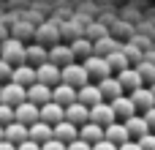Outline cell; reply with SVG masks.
<instances>
[{
  "instance_id": "obj_28",
  "label": "cell",
  "mask_w": 155,
  "mask_h": 150,
  "mask_svg": "<svg viewBox=\"0 0 155 150\" xmlns=\"http://www.w3.org/2000/svg\"><path fill=\"white\" fill-rule=\"evenodd\" d=\"M106 60H109V66H112V74H120V71H125V68L131 66V57H128L123 49H117V52L106 55Z\"/></svg>"
},
{
  "instance_id": "obj_43",
  "label": "cell",
  "mask_w": 155,
  "mask_h": 150,
  "mask_svg": "<svg viewBox=\"0 0 155 150\" xmlns=\"http://www.w3.org/2000/svg\"><path fill=\"white\" fill-rule=\"evenodd\" d=\"M0 139H5V126H0Z\"/></svg>"
},
{
  "instance_id": "obj_6",
  "label": "cell",
  "mask_w": 155,
  "mask_h": 150,
  "mask_svg": "<svg viewBox=\"0 0 155 150\" xmlns=\"http://www.w3.org/2000/svg\"><path fill=\"white\" fill-rule=\"evenodd\" d=\"M90 120L98 123V126H109V123H114V120H117L114 107H112L109 101H98V104H93V107H90Z\"/></svg>"
},
{
  "instance_id": "obj_33",
  "label": "cell",
  "mask_w": 155,
  "mask_h": 150,
  "mask_svg": "<svg viewBox=\"0 0 155 150\" xmlns=\"http://www.w3.org/2000/svg\"><path fill=\"white\" fill-rule=\"evenodd\" d=\"M41 150H68V145H65V142H60L57 137H52V139H46V142L41 145Z\"/></svg>"
},
{
  "instance_id": "obj_2",
  "label": "cell",
  "mask_w": 155,
  "mask_h": 150,
  "mask_svg": "<svg viewBox=\"0 0 155 150\" xmlns=\"http://www.w3.org/2000/svg\"><path fill=\"white\" fill-rule=\"evenodd\" d=\"M25 44H22V38H16V36H11V38H5L3 44H0V57H5L8 63H14V66H19V63H25Z\"/></svg>"
},
{
  "instance_id": "obj_46",
  "label": "cell",
  "mask_w": 155,
  "mask_h": 150,
  "mask_svg": "<svg viewBox=\"0 0 155 150\" xmlns=\"http://www.w3.org/2000/svg\"><path fill=\"white\" fill-rule=\"evenodd\" d=\"M0 87H3V82H0Z\"/></svg>"
},
{
  "instance_id": "obj_11",
  "label": "cell",
  "mask_w": 155,
  "mask_h": 150,
  "mask_svg": "<svg viewBox=\"0 0 155 150\" xmlns=\"http://www.w3.org/2000/svg\"><path fill=\"white\" fill-rule=\"evenodd\" d=\"M76 90H79V87H74V85H68V82H57V85L52 87V98H54L57 104L68 107V104L76 101Z\"/></svg>"
},
{
  "instance_id": "obj_39",
  "label": "cell",
  "mask_w": 155,
  "mask_h": 150,
  "mask_svg": "<svg viewBox=\"0 0 155 150\" xmlns=\"http://www.w3.org/2000/svg\"><path fill=\"white\" fill-rule=\"evenodd\" d=\"M123 52H125V55H128V57H131V60H136V63H139V60H142V57H144V55H142V52H139V49H134V46H123Z\"/></svg>"
},
{
  "instance_id": "obj_31",
  "label": "cell",
  "mask_w": 155,
  "mask_h": 150,
  "mask_svg": "<svg viewBox=\"0 0 155 150\" xmlns=\"http://www.w3.org/2000/svg\"><path fill=\"white\" fill-rule=\"evenodd\" d=\"M11 120H14V107L5 104V101H0V126H8Z\"/></svg>"
},
{
  "instance_id": "obj_18",
  "label": "cell",
  "mask_w": 155,
  "mask_h": 150,
  "mask_svg": "<svg viewBox=\"0 0 155 150\" xmlns=\"http://www.w3.org/2000/svg\"><path fill=\"white\" fill-rule=\"evenodd\" d=\"M98 87H101V93H104L106 101H112V98H117V96L125 93V87H123V82H120L117 77H106V79H101Z\"/></svg>"
},
{
  "instance_id": "obj_41",
  "label": "cell",
  "mask_w": 155,
  "mask_h": 150,
  "mask_svg": "<svg viewBox=\"0 0 155 150\" xmlns=\"http://www.w3.org/2000/svg\"><path fill=\"white\" fill-rule=\"evenodd\" d=\"M120 150H144V148L139 145V139H128V142L120 145Z\"/></svg>"
},
{
  "instance_id": "obj_4",
  "label": "cell",
  "mask_w": 155,
  "mask_h": 150,
  "mask_svg": "<svg viewBox=\"0 0 155 150\" xmlns=\"http://www.w3.org/2000/svg\"><path fill=\"white\" fill-rule=\"evenodd\" d=\"M0 101L16 107V104L27 101V87L19 85V82H14V79H8V82H3V87H0Z\"/></svg>"
},
{
  "instance_id": "obj_9",
  "label": "cell",
  "mask_w": 155,
  "mask_h": 150,
  "mask_svg": "<svg viewBox=\"0 0 155 150\" xmlns=\"http://www.w3.org/2000/svg\"><path fill=\"white\" fill-rule=\"evenodd\" d=\"M131 98H134V104H136V112H147L150 107H155V93L153 87H136V90H131Z\"/></svg>"
},
{
  "instance_id": "obj_27",
  "label": "cell",
  "mask_w": 155,
  "mask_h": 150,
  "mask_svg": "<svg viewBox=\"0 0 155 150\" xmlns=\"http://www.w3.org/2000/svg\"><path fill=\"white\" fill-rule=\"evenodd\" d=\"M117 49H123L112 36H104V38H98V41H93V55H101V57H106V55H112V52H117Z\"/></svg>"
},
{
  "instance_id": "obj_7",
  "label": "cell",
  "mask_w": 155,
  "mask_h": 150,
  "mask_svg": "<svg viewBox=\"0 0 155 150\" xmlns=\"http://www.w3.org/2000/svg\"><path fill=\"white\" fill-rule=\"evenodd\" d=\"M35 79H38V82H44V85H49V87H54V85L60 82V66H57V63H52V60H46V63L35 66Z\"/></svg>"
},
{
  "instance_id": "obj_1",
  "label": "cell",
  "mask_w": 155,
  "mask_h": 150,
  "mask_svg": "<svg viewBox=\"0 0 155 150\" xmlns=\"http://www.w3.org/2000/svg\"><path fill=\"white\" fill-rule=\"evenodd\" d=\"M60 82H68V85H74V87H82V85H87L90 82V74H87V68H84V63H68V66H63L60 68Z\"/></svg>"
},
{
  "instance_id": "obj_12",
  "label": "cell",
  "mask_w": 155,
  "mask_h": 150,
  "mask_svg": "<svg viewBox=\"0 0 155 150\" xmlns=\"http://www.w3.org/2000/svg\"><path fill=\"white\" fill-rule=\"evenodd\" d=\"M76 98H79L82 104H87V107H93V104H98V101H106L104 93H101V87H98V82H95V85H93V82L82 85V87L76 90Z\"/></svg>"
},
{
  "instance_id": "obj_37",
  "label": "cell",
  "mask_w": 155,
  "mask_h": 150,
  "mask_svg": "<svg viewBox=\"0 0 155 150\" xmlns=\"http://www.w3.org/2000/svg\"><path fill=\"white\" fill-rule=\"evenodd\" d=\"M16 150H41V142H35V139H30V137H27L25 142H19V145H16Z\"/></svg>"
},
{
  "instance_id": "obj_22",
  "label": "cell",
  "mask_w": 155,
  "mask_h": 150,
  "mask_svg": "<svg viewBox=\"0 0 155 150\" xmlns=\"http://www.w3.org/2000/svg\"><path fill=\"white\" fill-rule=\"evenodd\" d=\"M79 137H82L84 142L95 145V142H101V139H104V126H98V123L87 120V123H82V126H79Z\"/></svg>"
},
{
  "instance_id": "obj_32",
  "label": "cell",
  "mask_w": 155,
  "mask_h": 150,
  "mask_svg": "<svg viewBox=\"0 0 155 150\" xmlns=\"http://www.w3.org/2000/svg\"><path fill=\"white\" fill-rule=\"evenodd\" d=\"M14 74V63H8L5 57H0V82H8Z\"/></svg>"
},
{
  "instance_id": "obj_40",
  "label": "cell",
  "mask_w": 155,
  "mask_h": 150,
  "mask_svg": "<svg viewBox=\"0 0 155 150\" xmlns=\"http://www.w3.org/2000/svg\"><path fill=\"white\" fill-rule=\"evenodd\" d=\"M144 115V120H147V126H150V131H155V107H150L147 112H142Z\"/></svg>"
},
{
  "instance_id": "obj_23",
  "label": "cell",
  "mask_w": 155,
  "mask_h": 150,
  "mask_svg": "<svg viewBox=\"0 0 155 150\" xmlns=\"http://www.w3.org/2000/svg\"><path fill=\"white\" fill-rule=\"evenodd\" d=\"M46 60H49V49H46L44 44H33V46L25 49V63L41 66V63H46Z\"/></svg>"
},
{
  "instance_id": "obj_14",
  "label": "cell",
  "mask_w": 155,
  "mask_h": 150,
  "mask_svg": "<svg viewBox=\"0 0 155 150\" xmlns=\"http://www.w3.org/2000/svg\"><path fill=\"white\" fill-rule=\"evenodd\" d=\"M125 123V128H128V134H131V139H139V137H144V134H150V126H147V120H144V115H131V118H125L123 120Z\"/></svg>"
},
{
  "instance_id": "obj_24",
  "label": "cell",
  "mask_w": 155,
  "mask_h": 150,
  "mask_svg": "<svg viewBox=\"0 0 155 150\" xmlns=\"http://www.w3.org/2000/svg\"><path fill=\"white\" fill-rule=\"evenodd\" d=\"M114 77H117V79L123 82V87H125V90H136V87H142V85H144V79H142V74H139L136 68H131V66H128L125 71H120V74H114Z\"/></svg>"
},
{
  "instance_id": "obj_45",
  "label": "cell",
  "mask_w": 155,
  "mask_h": 150,
  "mask_svg": "<svg viewBox=\"0 0 155 150\" xmlns=\"http://www.w3.org/2000/svg\"><path fill=\"white\" fill-rule=\"evenodd\" d=\"M150 87H153V93H155V82H153V85H150Z\"/></svg>"
},
{
  "instance_id": "obj_36",
  "label": "cell",
  "mask_w": 155,
  "mask_h": 150,
  "mask_svg": "<svg viewBox=\"0 0 155 150\" xmlns=\"http://www.w3.org/2000/svg\"><path fill=\"white\" fill-rule=\"evenodd\" d=\"M68 150H93V145H90V142H84L82 137H76L74 142H68Z\"/></svg>"
},
{
  "instance_id": "obj_35",
  "label": "cell",
  "mask_w": 155,
  "mask_h": 150,
  "mask_svg": "<svg viewBox=\"0 0 155 150\" xmlns=\"http://www.w3.org/2000/svg\"><path fill=\"white\" fill-rule=\"evenodd\" d=\"M139 145H142L144 150H155V131L144 134V137H139Z\"/></svg>"
},
{
  "instance_id": "obj_17",
  "label": "cell",
  "mask_w": 155,
  "mask_h": 150,
  "mask_svg": "<svg viewBox=\"0 0 155 150\" xmlns=\"http://www.w3.org/2000/svg\"><path fill=\"white\" fill-rule=\"evenodd\" d=\"M104 137L109 139V142H114V145H123V142H128L131 139V134H128V128H125V123H109V126H104Z\"/></svg>"
},
{
  "instance_id": "obj_20",
  "label": "cell",
  "mask_w": 155,
  "mask_h": 150,
  "mask_svg": "<svg viewBox=\"0 0 155 150\" xmlns=\"http://www.w3.org/2000/svg\"><path fill=\"white\" fill-rule=\"evenodd\" d=\"M54 137L68 145V142H74V139L79 137V126L71 123V120H60V123H54Z\"/></svg>"
},
{
  "instance_id": "obj_16",
  "label": "cell",
  "mask_w": 155,
  "mask_h": 150,
  "mask_svg": "<svg viewBox=\"0 0 155 150\" xmlns=\"http://www.w3.org/2000/svg\"><path fill=\"white\" fill-rule=\"evenodd\" d=\"M109 104L114 107V115H117V118H123V120H125V118H131V115H136V104H134V98H131V96H125V93H123V96H117V98H112Z\"/></svg>"
},
{
  "instance_id": "obj_30",
  "label": "cell",
  "mask_w": 155,
  "mask_h": 150,
  "mask_svg": "<svg viewBox=\"0 0 155 150\" xmlns=\"http://www.w3.org/2000/svg\"><path fill=\"white\" fill-rule=\"evenodd\" d=\"M136 71L142 74V79H144V82H155V63H153V60L142 57V60L136 63Z\"/></svg>"
},
{
  "instance_id": "obj_38",
  "label": "cell",
  "mask_w": 155,
  "mask_h": 150,
  "mask_svg": "<svg viewBox=\"0 0 155 150\" xmlns=\"http://www.w3.org/2000/svg\"><path fill=\"white\" fill-rule=\"evenodd\" d=\"M93 150H120V145H114V142H109V139L104 137L101 142H95V145H93Z\"/></svg>"
},
{
  "instance_id": "obj_44",
  "label": "cell",
  "mask_w": 155,
  "mask_h": 150,
  "mask_svg": "<svg viewBox=\"0 0 155 150\" xmlns=\"http://www.w3.org/2000/svg\"><path fill=\"white\" fill-rule=\"evenodd\" d=\"M3 36H5V30H3V27H0V38H3Z\"/></svg>"
},
{
  "instance_id": "obj_13",
  "label": "cell",
  "mask_w": 155,
  "mask_h": 150,
  "mask_svg": "<svg viewBox=\"0 0 155 150\" xmlns=\"http://www.w3.org/2000/svg\"><path fill=\"white\" fill-rule=\"evenodd\" d=\"M65 120H71V123H76V126L87 123V120H90V107H87V104H82V101L76 98L74 104H68V107H65Z\"/></svg>"
},
{
  "instance_id": "obj_15",
  "label": "cell",
  "mask_w": 155,
  "mask_h": 150,
  "mask_svg": "<svg viewBox=\"0 0 155 150\" xmlns=\"http://www.w3.org/2000/svg\"><path fill=\"white\" fill-rule=\"evenodd\" d=\"M49 60L57 63V66L63 68V66L74 63L76 57H74V49H71V46H65V44H52V49H49Z\"/></svg>"
},
{
  "instance_id": "obj_10",
  "label": "cell",
  "mask_w": 155,
  "mask_h": 150,
  "mask_svg": "<svg viewBox=\"0 0 155 150\" xmlns=\"http://www.w3.org/2000/svg\"><path fill=\"white\" fill-rule=\"evenodd\" d=\"M27 101H33V104H46V101H52V87L49 85H44V82H33V85H27Z\"/></svg>"
},
{
  "instance_id": "obj_25",
  "label": "cell",
  "mask_w": 155,
  "mask_h": 150,
  "mask_svg": "<svg viewBox=\"0 0 155 150\" xmlns=\"http://www.w3.org/2000/svg\"><path fill=\"white\" fill-rule=\"evenodd\" d=\"M54 137V126L52 123H44V120H35L33 126H30V139H35V142H46V139H52Z\"/></svg>"
},
{
  "instance_id": "obj_19",
  "label": "cell",
  "mask_w": 155,
  "mask_h": 150,
  "mask_svg": "<svg viewBox=\"0 0 155 150\" xmlns=\"http://www.w3.org/2000/svg\"><path fill=\"white\" fill-rule=\"evenodd\" d=\"M27 137H30V126H25V123H19V120H11V123L5 126V139L14 142V145L25 142Z\"/></svg>"
},
{
  "instance_id": "obj_8",
  "label": "cell",
  "mask_w": 155,
  "mask_h": 150,
  "mask_svg": "<svg viewBox=\"0 0 155 150\" xmlns=\"http://www.w3.org/2000/svg\"><path fill=\"white\" fill-rule=\"evenodd\" d=\"M41 120L44 123H60V120H65V107L63 104H57L54 98L52 101H46V104H41Z\"/></svg>"
},
{
  "instance_id": "obj_42",
  "label": "cell",
  "mask_w": 155,
  "mask_h": 150,
  "mask_svg": "<svg viewBox=\"0 0 155 150\" xmlns=\"http://www.w3.org/2000/svg\"><path fill=\"white\" fill-rule=\"evenodd\" d=\"M0 150H16V145L8 142V139H0Z\"/></svg>"
},
{
  "instance_id": "obj_29",
  "label": "cell",
  "mask_w": 155,
  "mask_h": 150,
  "mask_svg": "<svg viewBox=\"0 0 155 150\" xmlns=\"http://www.w3.org/2000/svg\"><path fill=\"white\" fill-rule=\"evenodd\" d=\"M71 49H74V57H82V60H84V57L93 55V41L84 38V36H79V38L71 44Z\"/></svg>"
},
{
  "instance_id": "obj_3",
  "label": "cell",
  "mask_w": 155,
  "mask_h": 150,
  "mask_svg": "<svg viewBox=\"0 0 155 150\" xmlns=\"http://www.w3.org/2000/svg\"><path fill=\"white\" fill-rule=\"evenodd\" d=\"M82 63H84V68H87L90 79H95V82H101V79L112 77V66H109V60H106V57H101V55H90V57H84Z\"/></svg>"
},
{
  "instance_id": "obj_5",
  "label": "cell",
  "mask_w": 155,
  "mask_h": 150,
  "mask_svg": "<svg viewBox=\"0 0 155 150\" xmlns=\"http://www.w3.org/2000/svg\"><path fill=\"white\" fill-rule=\"evenodd\" d=\"M14 120L25 123V126H33L35 120H41V107L33 104V101H22L14 107Z\"/></svg>"
},
{
  "instance_id": "obj_26",
  "label": "cell",
  "mask_w": 155,
  "mask_h": 150,
  "mask_svg": "<svg viewBox=\"0 0 155 150\" xmlns=\"http://www.w3.org/2000/svg\"><path fill=\"white\" fill-rule=\"evenodd\" d=\"M57 38H60V30H57V25H52V22H46V25H41V27L35 30V41H38V44H57Z\"/></svg>"
},
{
  "instance_id": "obj_34",
  "label": "cell",
  "mask_w": 155,
  "mask_h": 150,
  "mask_svg": "<svg viewBox=\"0 0 155 150\" xmlns=\"http://www.w3.org/2000/svg\"><path fill=\"white\" fill-rule=\"evenodd\" d=\"M104 36H106V30H104L101 25H90V27H87V38H90V41H98V38H104Z\"/></svg>"
},
{
  "instance_id": "obj_21",
  "label": "cell",
  "mask_w": 155,
  "mask_h": 150,
  "mask_svg": "<svg viewBox=\"0 0 155 150\" xmlns=\"http://www.w3.org/2000/svg\"><path fill=\"white\" fill-rule=\"evenodd\" d=\"M11 79L19 82V85H25V87L33 85V82H35V66H30V63H19V66H14Z\"/></svg>"
}]
</instances>
